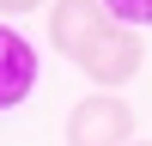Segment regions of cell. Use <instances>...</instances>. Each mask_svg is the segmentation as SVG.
I'll use <instances>...</instances> for the list:
<instances>
[{
  "label": "cell",
  "instance_id": "2",
  "mask_svg": "<svg viewBox=\"0 0 152 146\" xmlns=\"http://www.w3.org/2000/svg\"><path fill=\"white\" fill-rule=\"evenodd\" d=\"M134 140V104L116 91H91L67 110V146H128Z\"/></svg>",
  "mask_w": 152,
  "mask_h": 146
},
{
  "label": "cell",
  "instance_id": "5",
  "mask_svg": "<svg viewBox=\"0 0 152 146\" xmlns=\"http://www.w3.org/2000/svg\"><path fill=\"white\" fill-rule=\"evenodd\" d=\"M104 12H110L116 24H134V31L152 24V0H104Z\"/></svg>",
  "mask_w": 152,
  "mask_h": 146
},
{
  "label": "cell",
  "instance_id": "3",
  "mask_svg": "<svg viewBox=\"0 0 152 146\" xmlns=\"http://www.w3.org/2000/svg\"><path fill=\"white\" fill-rule=\"evenodd\" d=\"M37 73H43L37 43H31L24 31H12V24H0V116L18 110L24 97L37 91Z\"/></svg>",
  "mask_w": 152,
  "mask_h": 146
},
{
  "label": "cell",
  "instance_id": "7",
  "mask_svg": "<svg viewBox=\"0 0 152 146\" xmlns=\"http://www.w3.org/2000/svg\"><path fill=\"white\" fill-rule=\"evenodd\" d=\"M128 146H152V140H128Z\"/></svg>",
  "mask_w": 152,
  "mask_h": 146
},
{
  "label": "cell",
  "instance_id": "1",
  "mask_svg": "<svg viewBox=\"0 0 152 146\" xmlns=\"http://www.w3.org/2000/svg\"><path fill=\"white\" fill-rule=\"evenodd\" d=\"M67 61L97 85V91H122V85L140 79V67H146V43H140V31H134V24L97 18L91 31L73 43V55H67Z\"/></svg>",
  "mask_w": 152,
  "mask_h": 146
},
{
  "label": "cell",
  "instance_id": "4",
  "mask_svg": "<svg viewBox=\"0 0 152 146\" xmlns=\"http://www.w3.org/2000/svg\"><path fill=\"white\" fill-rule=\"evenodd\" d=\"M97 18H110L104 0H55V6H49V49H55V55H73V43H79Z\"/></svg>",
  "mask_w": 152,
  "mask_h": 146
},
{
  "label": "cell",
  "instance_id": "6",
  "mask_svg": "<svg viewBox=\"0 0 152 146\" xmlns=\"http://www.w3.org/2000/svg\"><path fill=\"white\" fill-rule=\"evenodd\" d=\"M43 6V0H0V12H6V18H24V12H37Z\"/></svg>",
  "mask_w": 152,
  "mask_h": 146
}]
</instances>
